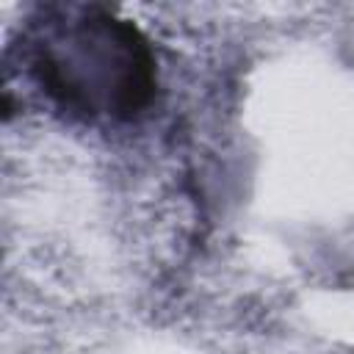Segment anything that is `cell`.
Wrapping results in <instances>:
<instances>
[{
    "instance_id": "1",
    "label": "cell",
    "mask_w": 354,
    "mask_h": 354,
    "mask_svg": "<svg viewBox=\"0 0 354 354\" xmlns=\"http://www.w3.org/2000/svg\"><path fill=\"white\" fill-rule=\"evenodd\" d=\"M36 72L55 100L86 113L133 116L155 91V66L144 36L102 8H86L66 30V53L41 50Z\"/></svg>"
}]
</instances>
